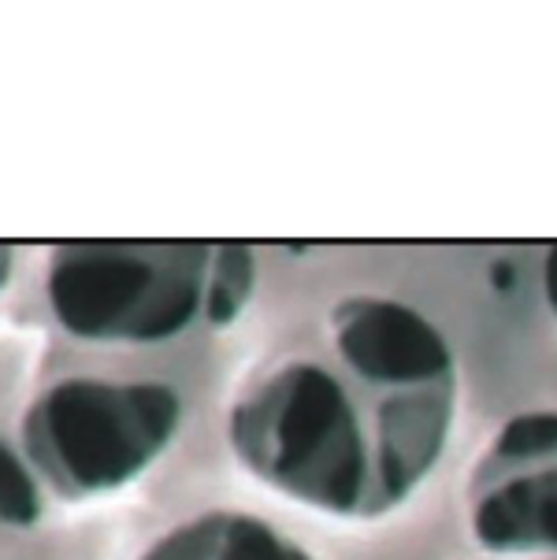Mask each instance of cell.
Listing matches in <instances>:
<instances>
[{"mask_svg":"<svg viewBox=\"0 0 557 560\" xmlns=\"http://www.w3.org/2000/svg\"><path fill=\"white\" fill-rule=\"evenodd\" d=\"M212 242H68L45 275L53 319L90 346H164L209 308Z\"/></svg>","mask_w":557,"mask_h":560,"instance_id":"obj_3","label":"cell"},{"mask_svg":"<svg viewBox=\"0 0 557 560\" xmlns=\"http://www.w3.org/2000/svg\"><path fill=\"white\" fill-rule=\"evenodd\" d=\"M45 493L49 490L37 479L34 464L23 457V450L0 439V524L15 530L42 524Z\"/></svg>","mask_w":557,"mask_h":560,"instance_id":"obj_7","label":"cell"},{"mask_svg":"<svg viewBox=\"0 0 557 560\" xmlns=\"http://www.w3.org/2000/svg\"><path fill=\"white\" fill-rule=\"evenodd\" d=\"M465 516L487 557L557 560V408L498 427L468 476Z\"/></svg>","mask_w":557,"mask_h":560,"instance_id":"obj_4","label":"cell"},{"mask_svg":"<svg viewBox=\"0 0 557 560\" xmlns=\"http://www.w3.org/2000/svg\"><path fill=\"white\" fill-rule=\"evenodd\" d=\"M12 268H15V253L8 249L4 242H0V290H4L8 282H12Z\"/></svg>","mask_w":557,"mask_h":560,"instance_id":"obj_9","label":"cell"},{"mask_svg":"<svg viewBox=\"0 0 557 560\" xmlns=\"http://www.w3.org/2000/svg\"><path fill=\"white\" fill-rule=\"evenodd\" d=\"M457 360L405 301L346 298L327 316V353L260 372L227 412L234 460L260 487L327 520L398 512L446 457Z\"/></svg>","mask_w":557,"mask_h":560,"instance_id":"obj_1","label":"cell"},{"mask_svg":"<svg viewBox=\"0 0 557 560\" xmlns=\"http://www.w3.org/2000/svg\"><path fill=\"white\" fill-rule=\"evenodd\" d=\"M183 412V397L167 383L71 375L26 405L19 450L45 490L86 505L135 487L172 450Z\"/></svg>","mask_w":557,"mask_h":560,"instance_id":"obj_2","label":"cell"},{"mask_svg":"<svg viewBox=\"0 0 557 560\" xmlns=\"http://www.w3.org/2000/svg\"><path fill=\"white\" fill-rule=\"evenodd\" d=\"M138 560H316L287 530L239 509H209L146 546Z\"/></svg>","mask_w":557,"mask_h":560,"instance_id":"obj_5","label":"cell"},{"mask_svg":"<svg viewBox=\"0 0 557 560\" xmlns=\"http://www.w3.org/2000/svg\"><path fill=\"white\" fill-rule=\"evenodd\" d=\"M490 560H495V557H490Z\"/></svg>","mask_w":557,"mask_h":560,"instance_id":"obj_10","label":"cell"},{"mask_svg":"<svg viewBox=\"0 0 557 560\" xmlns=\"http://www.w3.org/2000/svg\"><path fill=\"white\" fill-rule=\"evenodd\" d=\"M253 290H257V256H253V249L242 242H220L212 249L205 327H231L253 301Z\"/></svg>","mask_w":557,"mask_h":560,"instance_id":"obj_6","label":"cell"},{"mask_svg":"<svg viewBox=\"0 0 557 560\" xmlns=\"http://www.w3.org/2000/svg\"><path fill=\"white\" fill-rule=\"evenodd\" d=\"M543 293H546V308H550L557 319V245L543 260Z\"/></svg>","mask_w":557,"mask_h":560,"instance_id":"obj_8","label":"cell"}]
</instances>
